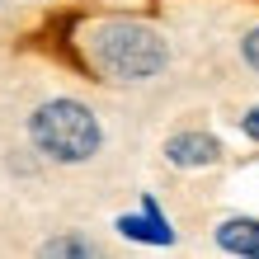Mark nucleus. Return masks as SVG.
I'll return each instance as SVG.
<instances>
[{
    "mask_svg": "<svg viewBox=\"0 0 259 259\" xmlns=\"http://www.w3.org/2000/svg\"><path fill=\"white\" fill-rule=\"evenodd\" d=\"M240 132H245L250 142H259V104H254V109H245V118H240Z\"/></svg>",
    "mask_w": 259,
    "mask_h": 259,
    "instance_id": "6e6552de",
    "label": "nucleus"
},
{
    "mask_svg": "<svg viewBox=\"0 0 259 259\" xmlns=\"http://www.w3.org/2000/svg\"><path fill=\"white\" fill-rule=\"evenodd\" d=\"M80 52L104 80L142 85L170 66V42L156 24L142 19H95L80 28Z\"/></svg>",
    "mask_w": 259,
    "mask_h": 259,
    "instance_id": "f257e3e1",
    "label": "nucleus"
},
{
    "mask_svg": "<svg viewBox=\"0 0 259 259\" xmlns=\"http://www.w3.org/2000/svg\"><path fill=\"white\" fill-rule=\"evenodd\" d=\"M240 57H245V66H250V71H259V24L250 28L245 38H240Z\"/></svg>",
    "mask_w": 259,
    "mask_h": 259,
    "instance_id": "0eeeda50",
    "label": "nucleus"
},
{
    "mask_svg": "<svg viewBox=\"0 0 259 259\" xmlns=\"http://www.w3.org/2000/svg\"><path fill=\"white\" fill-rule=\"evenodd\" d=\"M217 250L222 254H240V259H259V217H226L217 226Z\"/></svg>",
    "mask_w": 259,
    "mask_h": 259,
    "instance_id": "39448f33",
    "label": "nucleus"
},
{
    "mask_svg": "<svg viewBox=\"0 0 259 259\" xmlns=\"http://www.w3.org/2000/svg\"><path fill=\"white\" fill-rule=\"evenodd\" d=\"M38 250L48 259H90V254H99V245L90 236H52V240H42Z\"/></svg>",
    "mask_w": 259,
    "mask_h": 259,
    "instance_id": "423d86ee",
    "label": "nucleus"
},
{
    "mask_svg": "<svg viewBox=\"0 0 259 259\" xmlns=\"http://www.w3.org/2000/svg\"><path fill=\"white\" fill-rule=\"evenodd\" d=\"M113 226H118V236L142 240V245H175V226H170V217L160 212V203L151 193H142L137 212H118Z\"/></svg>",
    "mask_w": 259,
    "mask_h": 259,
    "instance_id": "7ed1b4c3",
    "label": "nucleus"
},
{
    "mask_svg": "<svg viewBox=\"0 0 259 259\" xmlns=\"http://www.w3.org/2000/svg\"><path fill=\"white\" fill-rule=\"evenodd\" d=\"M28 142L52 165H85L104 151V123L90 104L57 95V99H42L28 113Z\"/></svg>",
    "mask_w": 259,
    "mask_h": 259,
    "instance_id": "f03ea898",
    "label": "nucleus"
},
{
    "mask_svg": "<svg viewBox=\"0 0 259 259\" xmlns=\"http://www.w3.org/2000/svg\"><path fill=\"white\" fill-rule=\"evenodd\" d=\"M222 156V142L212 132H175L165 137V160L179 165V170H203Z\"/></svg>",
    "mask_w": 259,
    "mask_h": 259,
    "instance_id": "20e7f679",
    "label": "nucleus"
}]
</instances>
